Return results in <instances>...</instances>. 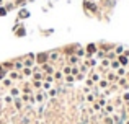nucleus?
<instances>
[{
  "label": "nucleus",
  "instance_id": "nucleus-1",
  "mask_svg": "<svg viewBox=\"0 0 129 124\" xmlns=\"http://www.w3.org/2000/svg\"><path fill=\"white\" fill-rule=\"evenodd\" d=\"M106 124H113V119H111V118H106Z\"/></svg>",
  "mask_w": 129,
  "mask_h": 124
},
{
  "label": "nucleus",
  "instance_id": "nucleus-2",
  "mask_svg": "<svg viewBox=\"0 0 129 124\" xmlns=\"http://www.w3.org/2000/svg\"><path fill=\"white\" fill-rule=\"evenodd\" d=\"M3 13H5V12H3V10H0V15H3Z\"/></svg>",
  "mask_w": 129,
  "mask_h": 124
},
{
  "label": "nucleus",
  "instance_id": "nucleus-3",
  "mask_svg": "<svg viewBox=\"0 0 129 124\" xmlns=\"http://www.w3.org/2000/svg\"><path fill=\"white\" fill-rule=\"evenodd\" d=\"M126 124H129V121H127V122H126Z\"/></svg>",
  "mask_w": 129,
  "mask_h": 124
}]
</instances>
